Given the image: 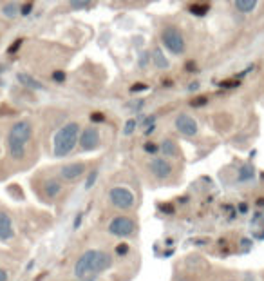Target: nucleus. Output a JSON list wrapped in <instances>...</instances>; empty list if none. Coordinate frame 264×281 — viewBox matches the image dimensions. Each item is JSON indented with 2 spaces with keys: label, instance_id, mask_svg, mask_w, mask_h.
I'll return each instance as SVG.
<instances>
[{
  "label": "nucleus",
  "instance_id": "f257e3e1",
  "mask_svg": "<svg viewBox=\"0 0 264 281\" xmlns=\"http://www.w3.org/2000/svg\"><path fill=\"white\" fill-rule=\"evenodd\" d=\"M114 263L113 256L107 250L101 249H89L85 252L80 254V258L74 263V277L82 279V277L96 276L111 269Z\"/></svg>",
  "mask_w": 264,
  "mask_h": 281
},
{
  "label": "nucleus",
  "instance_id": "f03ea898",
  "mask_svg": "<svg viewBox=\"0 0 264 281\" xmlns=\"http://www.w3.org/2000/svg\"><path fill=\"white\" fill-rule=\"evenodd\" d=\"M33 138V124L31 120H18L9 127L8 138H6V145H8V152L11 160L22 162L28 154V144Z\"/></svg>",
  "mask_w": 264,
  "mask_h": 281
},
{
  "label": "nucleus",
  "instance_id": "7ed1b4c3",
  "mask_svg": "<svg viewBox=\"0 0 264 281\" xmlns=\"http://www.w3.org/2000/svg\"><path fill=\"white\" fill-rule=\"evenodd\" d=\"M80 124L78 122H67L56 131L55 138H53V154L56 158H65L76 149L78 138H80Z\"/></svg>",
  "mask_w": 264,
  "mask_h": 281
},
{
  "label": "nucleus",
  "instance_id": "20e7f679",
  "mask_svg": "<svg viewBox=\"0 0 264 281\" xmlns=\"http://www.w3.org/2000/svg\"><path fill=\"white\" fill-rule=\"evenodd\" d=\"M107 198H109L111 205L121 212L130 211V209H134V205H136V196H134V192H132L130 189L125 187V185H114V187H111Z\"/></svg>",
  "mask_w": 264,
  "mask_h": 281
},
{
  "label": "nucleus",
  "instance_id": "39448f33",
  "mask_svg": "<svg viewBox=\"0 0 264 281\" xmlns=\"http://www.w3.org/2000/svg\"><path fill=\"white\" fill-rule=\"evenodd\" d=\"M161 44L165 46V49L170 51L172 55H183L187 51V42H185V36L179 31L175 26H165L161 29Z\"/></svg>",
  "mask_w": 264,
  "mask_h": 281
},
{
  "label": "nucleus",
  "instance_id": "423d86ee",
  "mask_svg": "<svg viewBox=\"0 0 264 281\" xmlns=\"http://www.w3.org/2000/svg\"><path fill=\"white\" fill-rule=\"evenodd\" d=\"M136 227L138 225H136V222H134V218H130V216H127V214H118L109 222V225H107V232H109L111 236H116V238L125 239V238L134 236Z\"/></svg>",
  "mask_w": 264,
  "mask_h": 281
},
{
  "label": "nucleus",
  "instance_id": "0eeeda50",
  "mask_svg": "<svg viewBox=\"0 0 264 281\" xmlns=\"http://www.w3.org/2000/svg\"><path fill=\"white\" fill-rule=\"evenodd\" d=\"M78 145L83 152H91L96 151L101 145V134L100 131L94 127V125H89L85 129L80 131V138H78Z\"/></svg>",
  "mask_w": 264,
  "mask_h": 281
},
{
  "label": "nucleus",
  "instance_id": "6e6552de",
  "mask_svg": "<svg viewBox=\"0 0 264 281\" xmlns=\"http://www.w3.org/2000/svg\"><path fill=\"white\" fill-rule=\"evenodd\" d=\"M174 125H175V131L187 138L197 136V133H199L197 120H195L194 116H190L188 113H179L174 120Z\"/></svg>",
  "mask_w": 264,
  "mask_h": 281
},
{
  "label": "nucleus",
  "instance_id": "1a4fd4ad",
  "mask_svg": "<svg viewBox=\"0 0 264 281\" xmlns=\"http://www.w3.org/2000/svg\"><path fill=\"white\" fill-rule=\"evenodd\" d=\"M148 171H150V174L154 176L156 180H167L174 172V167H172V164L167 158H152L148 162Z\"/></svg>",
  "mask_w": 264,
  "mask_h": 281
},
{
  "label": "nucleus",
  "instance_id": "9d476101",
  "mask_svg": "<svg viewBox=\"0 0 264 281\" xmlns=\"http://www.w3.org/2000/svg\"><path fill=\"white\" fill-rule=\"evenodd\" d=\"M87 171V165L83 162H71V164H65L60 167V180L63 182H76L80 180Z\"/></svg>",
  "mask_w": 264,
  "mask_h": 281
},
{
  "label": "nucleus",
  "instance_id": "9b49d317",
  "mask_svg": "<svg viewBox=\"0 0 264 281\" xmlns=\"http://www.w3.org/2000/svg\"><path fill=\"white\" fill-rule=\"evenodd\" d=\"M15 238V227H13V218L6 211H0V239L9 242Z\"/></svg>",
  "mask_w": 264,
  "mask_h": 281
},
{
  "label": "nucleus",
  "instance_id": "f8f14e48",
  "mask_svg": "<svg viewBox=\"0 0 264 281\" xmlns=\"http://www.w3.org/2000/svg\"><path fill=\"white\" fill-rule=\"evenodd\" d=\"M43 194L47 196L49 199H56L63 191V185H62V180L60 178H47L43 182Z\"/></svg>",
  "mask_w": 264,
  "mask_h": 281
},
{
  "label": "nucleus",
  "instance_id": "ddd939ff",
  "mask_svg": "<svg viewBox=\"0 0 264 281\" xmlns=\"http://www.w3.org/2000/svg\"><path fill=\"white\" fill-rule=\"evenodd\" d=\"M150 60L156 69H168V67H170V60L167 58V55H165V51L161 49V47H154V49H152Z\"/></svg>",
  "mask_w": 264,
  "mask_h": 281
},
{
  "label": "nucleus",
  "instance_id": "4468645a",
  "mask_svg": "<svg viewBox=\"0 0 264 281\" xmlns=\"http://www.w3.org/2000/svg\"><path fill=\"white\" fill-rule=\"evenodd\" d=\"M16 78H18V82L22 84L24 87H28V89H31V91H43L46 89V86H43L40 80L33 78L31 74H28V73H18L16 74Z\"/></svg>",
  "mask_w": 264,
  "mask_h": 281
},
{
  "label": "nucleus",
  "instance_id": "2eb2a0df",
  "mask_svg": "<svg viewBox=\"0 0 264 281\" xmlns=\"http://www.w3.org/2000/svg\"><path fill=\"white\" fill-rule=\"evenodd\" d=\"M160 151L163 152L165 158H178L179 156V145L172 138H165L160 145Z\"/></svg>",
  "mask_w": 264,
  "mask_h": 281
},
{
  "label": "nucleus",
  "instance_id": "dca6fc26",
  "mask_svg": "<svg viewBox=\"0 0 264 281\" xmlns=\"http://www.w3.org/2000/svg\"><path fill=\"white\" fill-rule=\"evenodd\" d=\"M20 2H16V0H11V2H6L4 6H2V15L6 16V18L9 20H15L16 16L20 15Z\"/></svg>",
  "mask_w": 264,
  "mask_h": 281
},
{
  "label": "nucleus",
  "instance_id": "f3484780",
  "mask_svg": "<svg viewBox=\"0 0 264 281\" xmlns=\"http://www.w3.org/2000/svg\"><path fill=\"white\" fill-rule=\"evenodd\" d=\"M257 4H259V0H233V6L239 13L243 15H248V13L255 11Z\"/></svg>",
  "mask_w": 264,
  "mask_h": 281
},
{
  "label": "nucleus",
  "instance_id": "a211bd4d",
  "mask_svg": "<svg viewBox=\"0 0 264 281\" xmlns=\"http://www.w3.org/2000/svg\"><path fill=\"white\" fill-rule=\"evenodd\" d=\"M255 178V169L252 164H245L239 169V174H237V182L239 184H246V182H252Z\"/></svg>",
  "mask_w": 264,
  "mask_h": 281
},
{
  "label": "nucleus",
  "instance_id": "6ab92c4d",
  "mask_svg": "<svg viewBox=\"0 0 264 281\" xmlns=\"http://www.w3.org/2000/svg\"><path fill=\"white\" fill-rule=\"evenodd\" d=\"M94 4V0H69V6L73 9H87Z\"/></svg>",
  "mask_w": 264,
  "mask_h": 281
},
{
  "label": "nucleus",
  "instance_id": "aec40b11",
  "mask_svg": "<svg viewBox=\"0 0 264 281\" xmlns=\"http://www.w3.org/2000/svg\"><path fill=\"white\" fill-rule=\"evenodd\" d=\"M208 9H210L208 4H192L190 6V13H192V15H197V16L206 15V13H208Z\"/></svg>",
  "mask_w": 264,
  "mask_h": 281
},
{
  "label": "nucleus",
  "instance_id": "412c9836",
  "mask_svg": "<svg viewBox=\"0 0 264 281\" xmlns=\"http://www.w3.org/2000/svg\"><path fill=\"white\" fill-rule=\"evenodd\" d=\"M136 127H138V120H136V118H130V120L125 122L123 134H125V136H130V134L136 131Z\"/></svg>",
  "mask_w": 264,
  "mask_h": 281
},
{
  "label": "nucleus",
  "instance_id": "4be33fe9",
  "mask_svg": "<svg viewBox=\"0 0 264 281\" xmlns=\"http://www.w3.org/2000/svg\"><path fill=\"white\" fill-rule=\"evenodd\" d=\"M148 64H150V53H148V51L140 53V58H138V66H140V69H145Z\"/></svg>",
  "mask_w": 264,
  "mask_h": 281
},
{
  "label": "nucleus",
  "instance_id": "5701e85b",
  "mask_svg": "<svg viewBox=\"0 0 264 281\" xmlns=\"http://www.w3.org/2000/svg\"><path fill=\"white\" fill-rule=\"evenodd\" d=\"M96 178H98V171H93L89 174V178H87V182H85V189H91L94 185V182H96Z\"/></svg>",
  "mask_w": 264,
  "mask_h": 281
},
{
  "label": "nucleus",
  "instance_id": "b1692460",
  "mask_svg": "<svg viewBox=\"0 0 264 281\" xmlns=\"http://www.w3.org/2000/svg\"><path fill=\"white\" fill-rule=\"evenodd\" d=\"M145 151L154 154V152H158V147H156V144H145Z\"/></svg>",
  "mask_w": 264,
  "mask_h": 281
},
{
  "label": "nucleus",
  "instance_id": "393cba45",
  "mask_svg": "<svg viewBox=\"0 0 264 281\" xmlns=\"http://www.w3.org/2000/svg\"><path fill=\"white\" fill-rule=\"evenodd\" d=\"M8 279H9V274H8V270L0 269V281H8Z\"/></svg>",
  "mask_w": 264,
  "mask_h": 281
},
{
  "label": "nucleus",
  "instance_id": "a878e982",
  "mask_svg": "<svg viewBox=\"0 0 264 281\" xmlns=\"http://www.w3.org/2000/svg\"><path fill=\"white\" fill-rule=\"evenodd\" d=\"M53 76H55L56 82H63V80H65V74H63V73H55Z\"/></svg>",
  "mask_w": 264,
  "mask_h": 281
},
{
  "label": "nucleus",
  "instance_id": "bb28decb",
  "mask_svg": "<svg viewBox=\"0 0 264 281\" xmlns=\"http://www.w3.org/2000/svg\"><path fill=\"white\" fill-rule=\"evenodd\" d=\"M116 250H118V254H125L128 250V245H125V243H123V245H118Z\"/></svg>",
  "mask_w": 264,
  "mask_h": 281
},
{
  "label": "nucleus",
  "instance_id": "cd10ccee",
  "mask_svg": "<svg viewBox=\"0 0 264 281\" xmlns=\"http://www.w3.org/2000/svg\"><path fill=\"white\" fill-rule=\"evenodd\" d=\"M199 89V84L197 82H192L190 86H188V91H197Z\"/></svg>",
  "mask_w": 264,
  "mask_h": 281
},
{
  "label": "nucleus",
  "instance_id": "c85d7f7f",
  "mask_svg": "<svg viewBox=\"0 0 264 281\" xmlns=\"http://www.w3.org/2000/svg\"><path fill=\"white\" fill-rule=\"evenodd\" d=\"M78 281H96V276H89V277H82V279Z\"/></svg>",
  "mask_w": 264,
  "mask_h": 281
},
{
  "label": "nucleus",
  "instance_id": "c756f323",
  "mask_svg": "<svg viewBox=\"0 0 264 281\" xmlns=\"http://www.w3.org/2000/svg\"><path fill=\"white\" fill-rule=\"evenodd\" d=\"M228 281H235V279H228Z\"/></svg>",
  "mask_w": 264,
  "mask_h": 281
}]
</instances>
